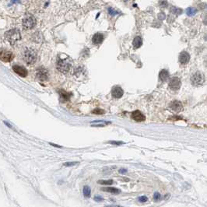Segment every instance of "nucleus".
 Returning a JSON list of instances; mask_svg holds the SVG:
<instances>
[{
  "mask_svg": "<svg viewBox=\"0 0 207 207\" xmlns=\"http://www.w3.org/2000/svg\"><path fill=\"white\" fill-rule=\"evenodd\" d=\"M5 38L11 45H15L16 42L21 39V34L19 30L12 29L5 33Z\"/></svg>",
  "mask_w": 207,
  "mask_h": 207,
  "instance_id": "obj_1",
  "label": "nucleus"
},
{
  "mask_svg": "<svg viewBox=\"0 0 207 207\" xmlns=\"http://www.w3.org/2000/svg\"><path fill=\"white\" fill-rule=\"evenodd\" d=\"M38 58V54L34 49H26L24 54V59L27 65H33L35 63Z\"/></svg>",
  "mask_w": 207,
  "mask_h": 207,
  "instance_id": "obj_2",
  "label": "nucleus"
},
{
  "mask_svg": "<svg viewBox=\"0 0 207 207\" xmlns=\"http://www.w3.org/2000/svg\"><path fill=\"white\" fill-rule=\"evenodd\" d=\"M71 68H72L71 63L67 60L58 59L57 62V69L62 73H68L70 71Z\"/></svg>",
  "mask_w": 207,
  "mask_h": 207,
  "instance_id": "obj_3",
  "label": "nucleus"
},
{
  "mask_svg": "<svg viewBox=\"0 0 207 207\" xmlns=\"http://www.w3.org/2000/svg\"><path fill=\"white\" fill-rule=\"evenodd\" d=\"M36 25V18L33 15L27 14L23 19V27L27 30L32 29Z\"/></svg>",
  "mask_w": 207,
  "mask_h": 207,
  "instance_id": "obj_4",
  "label": "nucleus"
},
{
  "mask_svg": "<svg viewBox=\"0 0 207 207\" xmlns=\"http://www.w3.org/2000/svg\"><path fill=\"white\" fill-rule=\"evenodd\" d=\"M204 80H205V78L204 76L202 75V73L199 72H197L195 73H194L192 76L191 77V83L193 86H200L204 83Z\"/></svg>",
  "mask_w": 207,
  "mask_h": 207,
  "instance_id": "obj_5",
  "label": "nucleus"
},
{
  "mask_svg": "<svg viewBox=\"0 0 207 207\" xmlns=\"http://www.w3.org/2000/svg\"><path fill=\"white\" fill-rule=\"evenodd\" d=\"M13 58V54L12 52L6 49H0V60L4 62H9Z\"/></svg>",
  "mask_w": 207,
  "mask_h": 207,
  "instance_id": "obj_6",
  "label": "nucleus"
},
{
  "mask_svg": "<svg viewBox=\"0 0 207 207\" xmlns=\"http://www.w3.org/2000/svg\"><path fill=\"white\" fill-rule=\"evenodd\" d=\"M49 72L48 69L45 68H39L36 72V77L39 81L45 82L48 79Z\"/></svg>",
  "mask_w": 207,
  "mask_h": 207,
  "instance_id": "obj_7",
  "label": "nucleus"
},
{
  "mask_svg": "<svg viewBox=\"0 0 207 207\" xmlns=\"http://www.w3.org/2000/svg\"><path fill=\"white\" fill-rule=\"evenodd\" d=\"M168 86H169V88L171 90H174V91H176L178 90L181 88V86H182V82H181L180 79L178 77H172L170 79L169 83H168Z\"/></svg>",
  "mask_w": 207,
  "mask_h": 207,
  "instance_id": "obj_8",
  "label": "nucleus"
},
{
  "mask_svg": "<svg viewBox=\"0 0 207 207\" xmlns=\"http://www.w3.org/2000/svg\"><path fill=\"white\" fill-rule=\"evenodd\" d=\"M13 70L15 73H16L21 77H26L28 74L27 69L24 67L20 66V65H13Z\"/></svg>",
  "mask_w": 207,
  "mask_h": 207,
  "instance_id": "obj_9",
  "label": "nucleus"
},
{
  "mask_svg": "<svg viewBox=\"0 0 207 207\" xmlns=\"http://www.w3.org/2000/svg\"><path fill=\"white\" fill-rule=\"evenodd\" d=\"M131 117L132 119H133V120L136 121V122H143L146 119V117H145L144 115L138 110L132 112L131 115Z\"/></svg>",
  "mask_w": 207,
  "mask_h": 207,
  "instance_id": "obj_10",
  "label": "nucleus"
},
{
  "mask_svg": "<svg viewBox=\"0 0 207 207\" xmlns=\"http://www.w3.org/2000/svg\"><path fill=\"white\" fill-rule=\"evenodd\" d=\"M123 94H124V91H123V90L120 87L115 86V87H114L113 88H112V96H113V97H115V98L119 99V98L122 97Z\"/></svg>",
  "mask_w": 207,
  "mask_h": 207,
  "instance_id": "obj_11",
  "label": "nucleus"
},
{
  "mask_svg": "<svg viewBox=\"0 0 207 207\" xmlns=\"http://www.w3.org/2000/svg\"><path fill=\"white\" fill-rule=\"evenodd\" d=\"M170 108L172 109L174 112H180L182 110L183 107H182V104L180 102V101H172V102L170 104Z\"/></svg>",
  "mask_w": 207,
  "mask_h": 207,
  "instance_id": "obj_12",
  "label": "nucleus"
},
{
  "mask_svg": "<svg viewBox=\"0 0 207 207\" xmlns=\"http://www.w3.org/2000/svg\"><path fill=\"white\" fill-rule=\"evenodd\" d=\"M104 41V35L101 33H96L93 38H92V42L95 45H100Z\"/></svg>",
  "mask_w": 207,
  "mask_h": 207,
  "instance_id": "obj_13",
  "label": "nucleus"
},
{
  "mask_svg": "<svg viewBox=\"0 0 207 207\" xmlns=\"http://www.w3.org/2000/svg\"><path fill=\"white\" fill-rule=\"evenodd\" d=\"M190 60V55L187 52H181L180 55H179V62L180 63L185 65Z\"/></svg>",
  "mask_w": 207,
  "mask_h": 207,
  "instance_id": "obj_14",
  "label": "nucleus"
},
{
  "mask_svg": "<svg viewBox=\"0 0 207 207\" xmlns=\"http://www.w3.org/2000/svg\"><path fill=\"white\" fill-rule=\"evenodd\" d=\"M169 72H168V70H166V69H163V70L160 71V73H159V78H160V79L161 81H167V80L169 79Z\"/></svg>",
  "mask_w": 207,
  "mask_h": 207,
  "instance_id": "obj_15",
  "label": "nucleus"
},
{
  "mask_svg": "<svg viewBox=\"0 0 207 207\" xmlns=\"http://www.w3.org/2000/svg\"><path fill=\"white\" fill-rule=\"evenodd\" d=\"M58 94H59L60 97H61V100H62V101H68V100L70 99L71 96H72V94L68 93V92L65 91L64 90H59V91H58Z\"/></svg>",
  "mask_w": 207,
  "mask_h": 207,
  "instance_id": "obj_16",
  "label": "nucleus"
},
{
  "mask_svg": "<svg viewBox=\"0 0 207 207\" xmlns=\"http://www.w3.org/2000/svg\"><path fill=\"white\" fill-rule=\"evenodd\" d=\"M101 190L104 192H107L112 193V194H114V195H118L121 192L120 189H117V188H115V187H105V188H102Z\"/></svg>",
  "mask_w": 207,
  "mask_h": 207,
  "instance_id": "obj_17",
  "label": "nucleus"
},
{
  "mask_svg": "<svg viewBox=\"0 0 207 207\" xmlns=\"http://www.w3.org/2000/svg\"><path fill=\"white\" fill-rule=\"evenodd\" d=\"M132 45H133V47L135 48H139L142 46V39L141 37L137 36L134 38L133 42H132Z\"/></svg>",
  "mask_w": 207,
  "mask_h": 207,
  "instance_id": "obj_18",
  "label": "nucleus"
},
{
  "mask_svg": "<svg viewBox=\"0 0 207 207\" xmlns=\"http://www.w3.org/2000/svg\"><path fill=\"white\" fill-rule=\"evenodd\" d=\"M108 124H111V122H106V121H94V122H92V126L101 127V126H105Z\"/></svg>",
  "mask_w": 207,
  "mask_h": 207,
  "instance_id": "obj_19",
  "label": "nucleus"
},
{
  "mask_svg": "<svg viewBox=\"0 0 207 207\" xmlns=\"http://www.w3.org/2000/svg\"><path fill=\"white\" fill-rule=\"evenodd\" d=\"M83 193L84 197H86V198H90V195H91V189H90V188L89 187V186L85 185L83 189Z\"/></svg>",
  "mask_w": 207,
  "mask_h": 207,
  "instance_id": "obj_20",
  "label": "nucleus"
},
{
  "mask_svg": "<svg viewBox=\"0 0 207 207\" xmlns=\"http://www.w3.org/2000/svg\"><path fill=\"white\" fill-rule=\"evenodd\" d=\"M197 9L194 7H189L186 9V13L189 16H193L196 14Z\"/></svg>",
  "mask_w": 207,
  "mask_h": 207,
  "instance_id": "obj_21",
  "label": "nucleus"
},
{
  "mask_svg": "<svg viewBox=\"0 0 207 207\" xmlns=\"http://www.w3.org/2000/svg\"><path fill=\"white\" fill-rule=\"evenodd\" d=\"M171 12L173 13V14L178 16V15H180L182 13V9L175 7V6H172V7H171Z\"/></svg>",
  "mask_w": 207,
  "mask_h": 207,
  "instance_id": "obj_22",
  "label": "nucleus"
},
{
  "mask_svg": "<svg viewBox=\"0 0 207 207\" xmlns=\"http://www.w3.org/2000/svg\"><path fill=\"white\" fill-rule=\"evenodd\" d=\"M97 183L100 184V185H111L114 183V181L112 179H109V180H99L97 182Z\"/></svg>",
  "mask_w": 207,
  "mask_h": 207,
  "instance_id": "obj_23",
  "label": "nucleus"
},
{
  "mask_svg": "<svg viewBox=\"0 0 207 207\" xmlns=\"http://www.w3.org/2000/svg\"><path fill=\"white\" fill-rule=\"evenodd\" d=\"M79 164L78 161H70V162H65L63 164V166L67 167V168H69V167H73L75 165H77Z\"/></svg>",
  "mask_w": 207,
  "mask_h": 207,
  "instance_id": "obj_24",
  "label": "nucleus"
},
{
  "mask_svg": "<svg viewBox=\"0 0 207 207\" xmlns=\"http://www.w3.org/2000/svg\"><path fill=\"white\" fill-rule=\"evenodd\" d=\"M108 13L111 15V16H115V15H117V14H119V12H117L116 10H115L114 9H112V7H109L108 9Z\"/></svg>",
  "mask_w": 207,
  "mask_h": 207,
  "instance_id": "obj_25",
  "label": "nucleus"
},
{
  "mask_svg": "<svg viewBox=\"0 0 207 207\" xmlns=\"http://www.w3.org/2000/svg\"><path fill=\"white\" fill-rule=\"evenodd\" d=\"M105 111L102 110V109H100V108H96V109H94L93 112H92V113L93 114H96V115H102V114H105Z\"/></svg>",
  "mask_w": 207,
  "mask_h": 207,
  "instance_id": "obj_26",
  "label": "nucleus"
},
{
  "mask_svg": "<svg viewBox=\"0 0 207 207\" xmlns=\"http://www.w3.org/2000/svg\"><path fill=\"white\" fill-rule=\"evenodd\" d=\"M138 200H139L140 202H147L148 198L146 196H145V195H142V196H139V198H138Z\"/></svg>",
  "mask_w": 207,
  "mask_h": 207,
  "instance_id": "obj_27",
  "label": "nucleus"
},
{
  "mask_svg": "<svg viewBox=\"0 0 207 207\" xmlns=\"http://www.w3.org/2000/svg\"><path fill=\"white\" fill-rule=\"evenodd\" d=\"M161 196H160V194L159 192H155L154 195H153V199L155 201H158V200L160 199Z\"/></svg>",
  "mask_w": 207,
  "mask_h": 207,
  "instance_id": "obj_28",
  "label": "nucleus"
},
{
  "mask_svg": "<svg viewBox=\"0 0 207 207\" xmlns=\"http://www.w3.org/2000/svg\"><path fill=\"white\" fill-rule=\"evenodd\" d=\"M108 143H110V144H113V145H118V146L124 144V142H118V141H110V142H108Z\"/></svg>",
  "mask_w": 207,
  "mask_h": 207,
  "instance_id": "obj_29",
  "label": "nucleus"
},
{
  "mask_svg": "<svg viewBox=\"0 0 207 207\" xmlns=\"http://www.w3.org/2000/svg\"><path fill=\"white\" fill-rule=\"evenodd\" d=\"M160 7H167L168 6V2L167 1H160L159 2Z\"/></svg>",
  "mask_w": 207,
  "mask_h": 207,
  "instance_id": "obj_30",
  "label": "nucleus"
},
{
  "mask_svg": "<svg viewBox=\"0 0 207 207\" xmlns=\"http://www.w3.org/2000/svg\"><path fill=\"white\" fill-rule=\"evenodd\" d=\"M158 19L159 20H164V19L166 18V15H165V13H160L158 14Z\"/></svg>",
  "mask_w": 207,
  "mask_h": 207,
  "instance_id": "obj_31",
  "label": "nucleus"
},
{
  "mask_svg": "<svg viewBox=\"0 0 207 207\" xmlns=\"http://www.w3.org/2000/svg\"><path fill=\"white\" fill-rule=\"evenodd\" d=\"M94 199L95 200L96 202H102L103 200H104V199L101 196H99V195H96V196L94 197Z\"/></svg>",
  "mask_w": 207,
  "mask_h": 207,
  "instance_id": "obj_32",
  "label": "nucleus"
},
{
  "mask_svg": "<svg viewBox=\"0 0 207 207\" xmlns=\"http://www.w3.org/2000/svg\"><path fill=\"white\" fill-rule=\"evenodd\" d=\"M127 172V170L126 169H120L119 170V173L121 174H124V173H126Z\"/></svg>",
  "mask_w": 207,
  "mask_h": 207,
  "instance_id": "obj_33",
  "label": "nucleus"
},
{
  "mask_svg": "<svg viewBox=\"0 0 207 207\" xmlns=\"http://www.w3.org/2000/svg\"><path fill=\"white\" fill-rule=\"evenodd\" d=\"M50 145H52V146H55V147H58V148H62L61 146H59V145H57V144H54V143H52V142H50Z\"/></svg>",
  "mask_w": 207,
  "mask_h": 207,
  "instance_id": "obj_34",
  "label": "nucleus"
},
{
  "mask_svg": "<svg viewBox=\"0 0 207 207\" xmlns=\"http://www.w3.org/2000/svg\"><path fill=\"white\" fill-rule=\"evenodd\" d=\"M203 24H205V25H207V16H205V18H204L203 20Z\"/></svg>",
  "mask_w": 207,
  "mask_h": 207,
  "instance_id": "obj_35",
  "label": "nucleus"
},
{
  "mask_svg": "<svg viewBox=\"0 0 207 207\" xmlns=\"http://www.w3.org/2000/svg\"><path fill=\"white\" fill-rule=\"evenodd\" d=\"M105 207H123V206H122V205H106Z\"/></svg>",
  "mask_w": 207,
  "mask_h": 207,
  "instance_id": "obj_36",
  "label": "nucleus"
},
{
  "mask_svg": "<svg viewBox=\"0 0 207 207\" xmlns=\"http://www.w3.org/2000/svg\"><path fill=\"white\" fill-rule=\"evenodd\" d=\"M169 197H170V194H167V195H166V196H165V198H164V199H168L169 198Z\"/></svg>",
  "mask_w": 207,
  "mask_h": 207,
  "instance_id": "obj_37",
  "label": "nucleus"
},
{
  "mask_svg": "<svg viewBox=\"0 0 207 207\" xmlns=\"http://www.w3.org/2000/svg\"><path fill=\"white\" fill-rule=\"evenodd\" d=\"M204 39H205V41H207V34H205V37H204Z\"/></svg>",
  "mask_w": 207,
  "mask_h": 207,
  "instance_id": "obj_38",
  "label": "nucleus"
}]
</instances>
